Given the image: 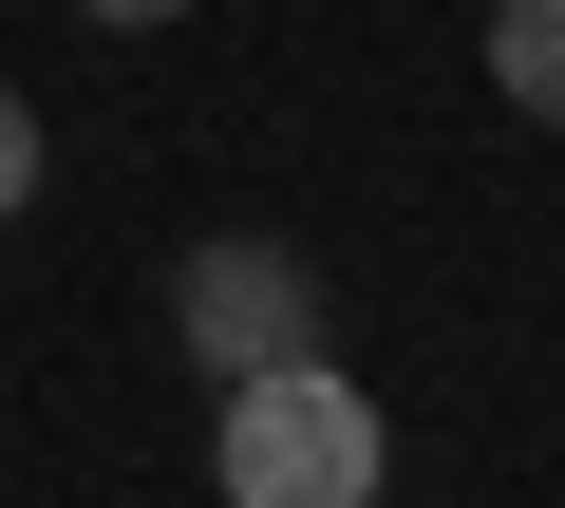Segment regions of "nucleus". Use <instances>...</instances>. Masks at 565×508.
I'll return each instance as SVG.
<instances>
[{
  "instance_id": "39448f33",
  "label": "nucleus",
  "mask_w": 565,
  "mask_h": 508,
  "mask_svg": "<svg viewBox=\"0 0 565 508\" xmlns=\"http://www.w3.org/2000/svg\"><path fill=\"white\" fill-rule=\"evenodd\" d=\"M76 20H114V39H151V20H189V0H76Z\"/></svg>"
},
{
  "instance_id": "20e7f679",
  "label": "nucleus",
  "mask_w": 565,
  "mask_h": 508,
  "mask_svg": "<svg viewBox=\"0 0 565 508\" xmlns=\"http://www.w3.org/2000/svg\"><path fill=\"white\" fill-rule=\"evenodd\" d=\"M39 170H57V132H39V95H20V76H0V226L39 207Z\"/></svg>"
},
{
  "instance_id": "f257e3e1",
  "label": "nucleus",
  "mask_w": 565,
  "mask_h": 508,
  "mask_svg": "<svg viewBox=\"0 0 565 508\" xmlns=\"http://www.w3.org/2000/svg\"><path fill=\"white\" fill-rule=\"evenodd\" d=\"M377 471H396V433L340 377V339L282 358V377H226V414H207V489L226 508H377Z\"/></svg>"
},
{
  "instance_id": "7ed1b4c3",
  "label": "nucleus",
  "mask_w": 565,
  "mask_h": 508,
  "mask_svg": "<svg viewBox=\"0 0 565 508\" xmlns=\"http://www.w3.org/2000/svg\"><path fill=\"white\" fill-rule=\"evenodd\" d=\"M490 95L527 132H565V0H490Z\"/></svg>"
},
{
  "instance_id": "f03ea898",
  "label": "nucleus",
  "mask_w": 565,
  "mask_h": 508,
  "mask_svg": "<svg viewBox=\"0 0 565 508\" xmlns=\"http://www.w3.org/2000/svg\"><path fill=\"white\" fill-rule=\"evenodd\" d=\"M170 339H189V377L226 396V377H282V358H321V264L282 226H207L189 264H170Z\"/></svg>"
}]
</instances>
